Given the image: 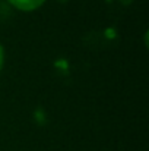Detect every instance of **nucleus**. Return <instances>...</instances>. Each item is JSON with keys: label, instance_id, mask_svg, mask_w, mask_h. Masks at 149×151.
<instances>
[{"label": "nucleus", "instance_id": "f257e3e1", "mask_svg": "<svg viewBox=\"0 0 149 151\" xmlns=\"http://www.w3.org/2000/svg\"><path fill=\"white\" fill-rule=\"evenodd\" d=\"M46 0H9V3L12 6H15L16 9L19 10H24V12H31V10H35L38 9Z\"/></svg>", "mask_w": 149, "mask_h": 151}, {"label": "nucleus", "instance_id": "f03ea898", "mask_svg": "<svg viewBox=\"0 0 149 151\" xmlns=\"http://www.w3.org/2000/svg\"><path fill=\"white\" fill-rule=\"evenodd\" d=\"M3 60H4V54H3V47L0 46V70H1V66H3Z\"/></svg>", "mask_w": 149, "mask_h": 151}]
</instances>
